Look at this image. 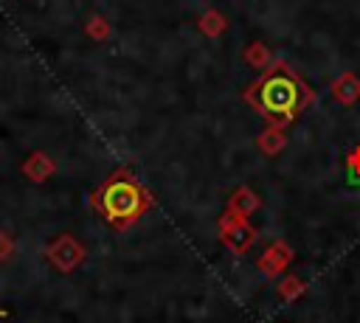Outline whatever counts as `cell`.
Segmentation results:
<instances>
[{
	"label": "cell",
	"mask_w": 360,
	"mask_h": 323,
	"mask_svg": "<svg viewBox=\"0 0 360 323\" xmlns=\"http://www.w3.org/2000/svg\"><path fill=\"white\" fill-rule=\"evenodd\" d=\"M245 59L256 67H270V51L262 42H253L250 48H245Z\"/></svg>",
	"instance_id": "obj_9"
},
{
	"label": "cell",
	"mask_w": 360,
	"mask_h": 323,
	"mask_svg": "<svg viewBox=\"0 0 360 323\" xmlns=\"http://www.w3.org/2000/svg\"><path fill=\"white\" fill-rule=\"evenodd\" d=\"M281 146H284V132H281L278 126H267V129L259 135V149H262L264 154H276Z\"/></svg>",
	"instance_id": "obj_8"
},
{
	"label": "cell",
	"mask_w": 360,
	"mask_h": 323,
	"mask_svg": "<svg viewBox=\"0 0 360 323\" xmlns=\"http://www.w3.org/2000/svg\"><path fill=\"white\" fill-rule=\"evenodd\" d=\"M242 98L267 121V126L284 129L312 104L315 93L284 59H276L253 84L245 87Z\"/></svg>",
	"instance_id": "obj_1"
},
{
	"label": "cell",
	"mask_w": 360,
	"mask_h": 323,
	"mask_svg": "<svg viewBox=\"0 0 360 323\" xmlns=\"http://www.w3.org/2000/svg\"><path fill=\"white\" fill-rule=\"evenodd\" d=\"M152 194L146 191V185L138 183V177L129 169H115L93 194H90V205L96 208V213L112 225L115 230H127L129 225H135L149 208H152Z\"/></svg>",
	"instance_id": "obj_2"
},
{
	"label": "cell",
	"mask_w": 360,
	"mask_h": 323,
	"mask_svg": "<svg viewBox=\"0 0 360 323\" xmlns=\"http://www.w3.org/2000/svg\"><path fill=\"white\" fill-rule=\"evenodd\" d=\"M11 256H14V239L6 230H0V261H8Z\"/></svg>",
	"instance_id": "obj_13"
},
{
	"label": "cell",
	"mask_w": 360,
	"mask_h": 323,
	"mask_svg": "<svg viewBox=\"0 0 360 323\" xmlns=\"http://www.w3.org/2000/svg\"><path fill=\"white\" fill-rule=\"evenodd\" d=\"M281 298H287V301H292V298H298L301 292H304V284L298 281V278H287L284 284H281Z\"/></svg>",
	"instance_id": "obj_12"
},
{
	"label": "cell",
	"mask_w": 360,
	"mask_h": 323,
	"mask_svg": "<svg viewBox=\"0 0 360 323\" xmlns=\"http://www.w3.org/2000/svg\"><path fill=\"white\" fill-rule=\"evenodd\" d=\"M45 258L51 267H56L59 272H73L82 261H84V244L79 239H73L70 233H59L48 247H45Z\"/></svg>",
	"instance_id": "obj_3"
},
{
	"label": "cell",
	"mask_w": 360,
	"mask_h": 323,
	"mask_svg": "<svg viewBox=\"0 0 360 323\" xmlns=\"http://www.w3.org/2000/svg\"><path fill=\"white\" fill-rule=\"evenodd\" d=\"M200 28H202V31H205L208 37H217V34H219V31L225 28V20H222V17L217 14V11H208V14H205V17L200 20Z\"/></svg>",
	"instance_id": "obj_10"
},
{
	"label": "cell",
	"mask_w": 360,
	"mask_h": 323,
	"mask_svg": "<svg viewBox=\"0 0 360 323\" xmlns=\"http://www.w3.org/2000/svg\"><path fill=\"white\" fill-rule=\"evenodd\" d=\"M256 208H259V199H256V194L248 191V188H236L233 197H231V202H228V211L236 213V216H248V213H253Z\"/></svg>",
	"instance_id": "obj_7"
},
{
	"label": "cell",
	"mask_w": 360,
	"mask_h": 323,
	"mask_svg": "<svg viewBox=\"0 0 360 323\" xmlns=\"http://www.w3.org/2000/svg\"><path fill=\"white\" fill-rule=\"evenodd\" d=\"M87 34H90L93 39H107V37H110V25H107V20H101V17L87 20Z\"/></svg>",
	"instance_id": "obj_11"
},
{
	"label": "cell",
	"mask_w": 360,
	"mask_h": 323,
	"mask_svg": "<svg viewBox=\"0 0 360 323\" xmlns=\"http://www.w3.org/2000/svg\"><path fill=\"white\" fill-rule=\"evenodd\" d=\"M56 171V163L45 154V152H31L25 160H22V174L34 183H45L51 174Z\"/></svg>",
	"instance_id": "obj_5"
},
{
	"label": "cell",
	"mask_w": 360,
	"mask_h": 323,
	"mask_svg": "<svg viewBox=\"0 0 360 323\" xmlns=\"http://www.w3.org/2000/svg\"><path fill=\"white\" fill-rule=\"evenodd\" d=\"M219 228H222V242H225L233 253L248 250V247L253 244V239H256V230H253L242 216H236V213H231V211L219 219Z\"/></svg>",
	"instance_id": "obj_4"
},
{
	"label": "cell",
	"mask_w": 360,
	"mask_h": 323,
	"mask_svg": "<svg viewBox=\"0 0 360 323\" xmlns=\"http://www.w3.org/2000/svg\"><path fill=\"white\" fill-rule=\"evenodd\" d=\"M332 95H335V101H340V104H354L357 98H360V79L354 76V73H343L335 84H332Z\"/></svg>",
	"instance_id": "obj_6"
}]
</instances>
